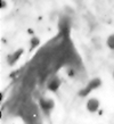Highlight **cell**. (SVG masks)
Masks as SVG:
<instances>
[{
    "label": "cell",
    "instance_id": "6da1fadb",
    "mask_svg": "<svg viewBox=\"0 0 114 124\" xmlns=\"http://www.w3.org/2000/svg\"><path fill=\"white\" fill-rule=\"evenodd\" d=\"M100 85H102V80L98 79V78H95V79H92L91 81H89L84 88H82V90L79 92V94L81 97H86L88 94H90V92H92L97 88H99Z\"/></svg>",
    "mask_w": 114,
    "mask_h": 124
},
{
    "label": "cell",
    "instance_id": "7a4b0ae2",
    "mask_svg": "<svg viewBox=\"0 0 114 124\" xmlns=\"http://www.w3.org/2000/svg\"><path fill=\"white\" fill-rule=\"evenodd\" d=\"M39 107L41 108V110L45 114H50L53 112V109L55 108V101L51 98L42 97L39 100Z\"/></svg>",
    "mask_w": 114,
    "mask_h": 124
},
{
    "label": "cell",
    "instance_id": "3957f363",
    "mask_svg": "<svg viewBox=\"0 0 114 124\" xmlns=\"http://www.w3.org/2000/svg\"><path fill=\"white\" fill-rule=\"evenodd\" d=\"M86 107H87V110L89 113H96V112H98L99 107H100V101H99L97 98L91 97L87 100Z\"/></svg>",
    "mask_w": 114,
    "mask_h": 124
},
{
    "label": "cell",
    "instance_id": "277c9868",
    "mask_svg": "<svg viewBox=\"0 0 114 124\" xmlns=\"http://www.w3.org/2000/svg\"><path fill=\"white\" fill-rule=\"evenodd\" d=\"M62 85V80L58 78V76H54L51 79L48 81L47 83V88H48V90L51 91V92H57V91L59 90V88Z\"/></svg>",
    "mask_w": 114,
    "mask_h": 124
},
{
    "label": "cell",
    "instance_id": "5b68a950",
    "mask_svg": "<svg viewBox=\"0 0 114 124\" xmlns=\"http://www.w3.org/2000/svg\"><path fill=\"white\" fill-rule=\"evenodd\" d=\"M23 54H24V49L23 48H19L17 50H15L14 53H11L9 56H8V64L13 66V65H15L19 59H21V57L23 56Z\"/></svg>",
    "mask_w": 114,
    "mask_h": 124
},
{
    "label": "cell",
    "instance_id": "8992f818",
    "mask_svg": "<svg viewBox=\"0 0 114 124\" xmlns=\"http://www.w3.org/2000/svg\"><path fill=\"white\" fill-rule=\"evenodd\" d=\"M106 46L111 50H114V33L110 34L106 39Z\"/></svg>",
    "mask_w": 114,
    "mask_h": 124
},
{
    "label": "cell",
    "instance_id": "52a82bcc",
    "mask_svg": "<svg viewBox=\"0 0 114 124\" xmlns=\"http://www.w3.org/2000/svg\"><path fill=\"white\" fill-rule=\"evenodd\" d=\"M39 43H40V40H39V38L34 37V38L31 39V47H30V50H31V51L37 48V47L39 46Z\"/></svg>",
    "mask_w": 114,
    "mask_h": 124
},
{
    "label": "cell",
    "instance_id": "ba28073f",
    "mask_svg": "<svg viewBox=\"0 0 114 124\" xmlns=\"http://www.w3.org/2000/svg\"><path fill=\"white\" fill-rule=\"evenodd\" d=\"M1 5H2V6H1V8H5V7H6V1H5V0H1Z\"/></svg>",
    "mask_w": 114,
    "mask_h": 124
},
{
    "label": "cell",
    "instance_id": "9c48e42d",
    "mask_svg": "<svg viewBox=\"0 0 114 124\" xmlns=\"http://www.w3.org/2000/svg\"><path fill=\"white\" fill-rule=\"evenodd\" d=\"M113 79H114V71H113Z\"/></svg>",
    "mask_w": 114,
    "mask_h": 124
}]
</instances>
